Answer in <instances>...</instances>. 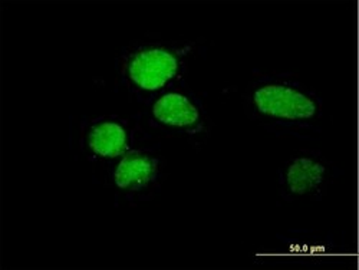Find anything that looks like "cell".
Masks as SVG:
<instances>
[{
  "label": "cell",
  "instance_id": "cell-1",
  "mask_svg": "<svg viewBox=\"0 0 359 270\" xmlns=\"http://www.w3.org/2000/svg\"><path fill=\"white\" fill-rule=\"evenodd\" d=\"M241 100L250 121L279 138L309 141L322 131L323 100L296 74L253 71Z\"/></svg>",
  "mask_w": 359,
  "mask_h": 270
},
{
  "label": "cell",
  "instance_id": "cell-2",
  "mask_svg": "<svg viewBox=\"0 0 359 270\" xmlns=\"http://www.w3.org/2000/svg\"><path fill=\"white\" fill-rule=\"evenodd\" d=\"M205 45L190 39H137L127 43L115 61L116 86L137 105L187 82Z\"/></svg>",
  "mask_w": 359,
  "mask_h": 270
},
{
  "label": "cell",
  "instance_id": "cell-3",
  "mask_svg": "<svg viewBox=\"0 0 359 270\" xmlns=\"http://www.w3.org/2000/svg\"><path fill=\"white\" fill-rule=\"evenodd\" d=\"M135 115L147 131L182 140L197 151L210 140L215 127L203 97L187 82L158 94Z\"/></svg>",
  "mask_w": 359,
  "mask_h": 270
},
{
  "label": "cell",
  "instance_id": "cell-4",
  "mask_svg": "<svg viewBox=\"0 0 359 270\" xmlns=\"http://www.w3.org/2000/svg\"><path fill=\"white\" fill-rule=\"evenodd\" d=\"M151 140L153 134L144 128L137 115H82L69 131V144L76 156L102 170Z\"/></svg>",
  "mask_w": 359,
  "mask_h": 270
},
{
  "label": "cell",
  "instance_id": "cell-5",
  "mask_svg": "<svg viewBox=\"0 0 359 270\" xmlns=\"http://www.w3.org/2000/svg\"><path fill=\"white\" fill-rule=\"evenodd\" d=\"M116 204L137 207L157 197L167 178V160L156 147L140 145L104 168Z\"/></svg>",
  "mask_w": 359,
  "mask_h": 270
},
{
  "label": "cell",
  "instance_id": "cell-6",
  "mask_svg": "<svg viewBox=\"0 0 359 270\" xmlns=\"http://www.w3.org/2000/svg\"><path fill=\"white\" fill-rule=\"evenodd\" d=\"M338 175L337 166L318 149H301L280 166L278 194L285 203L319 201Z\"/></svg>",
  "mask_w": 359,
  "mask_h": 270
},
{
  "label": "cell",
  "instance_id": "cell-7",
  "mask_svg": "<svg viewBox=\"0 0 359 270\" xmlns=\"http://www.w3.org/2000/svg\"><path fill=\"white\" fill-rule=\"evenodd\" d=\"M342 257V248L332 236L312 231H289L278 234V243L260 249L255 256L256 263L325 266Z\"/></svg>",
  "mask_w": 359,
  "mask_h": 270
}]
</instances>
